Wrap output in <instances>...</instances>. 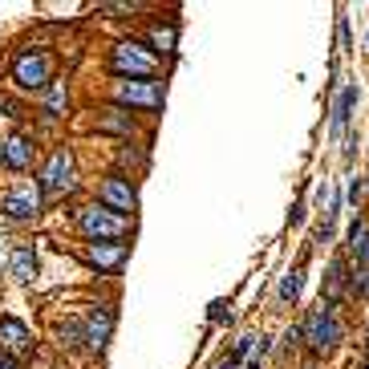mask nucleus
Returning a JSON list of instances; mask_svg holds the SVG:
<instances>
[{
	"mask_svg": "<svg viewBox=\"0 0 369 369\" xmlns=\"http://www.w3.org/2000/svg\"><path fill=\"white\" fill-rule=\"evenodd\" d=\"M175 45H178L175 25H154L151 29V53H154V57H158V53H163V57H171V53H175Z\"/></svg>",
	"mask_w": 369,
	"mask_h": 369,
	"instance_id": "obj_17",
	"label": "nucleus"
},
{
	"mask_svg": "<svg viewBox=\"0 0 369 369\" xmlns=\"http://www.w3.org/2000/svg\"><path fill=\"white\" fill-rule=\"evenodd\" d=\"M369 191V178H353V187H349V203H361Z\"/></svg>",
	"mask_w": 369,
	"mask_h": 369,
	"instance_id": "obj_24",
	"label": "nucleus"
},
{
	"mask_svg": "<svg viewBox=\"0 0 369 369\" xmlns=\"http://www.w3.org/2000/svg\"><path fill=\"white\" fill-rule=\"evenodd\" d=\"M110 333H114V313L110 308H93L86 320V345L93 349V353H102L106 345H110Z\"/></svg>",
	"mask_w": 369,
	"mask_h": 369,
	"instance_id": "obj_11",
	"label": "nucleus"
},
{
	"mask_svg": "<svg viewBox=\"0 0 369 369\" xmlns=\"http://www.w3.org/2000/svg\"><path fill=\"white\" fill-rule=\"evenodd\" d=\"M74 187H77V178H74V154L65 151V146H57V151L49 154V163L41 166L37 191L41 195H69Z\"/></svg>",
	"mask_w": 369,
	"mask_h": 369,
	"instance_id": "obj_4",
	"label": "nucleus"
},
{
	"mask_svg": "<svg viewBox=\"0 0 369 369\" xmlns=\"http://www.w3.org/2000/svg\"><path fill=\"white\" fill-rule=\"evenodd\" d=\"M357 86H345L341 93H337V102H333V134H345V126H349V118H353V106H357Z\"/></svg>",
	"mask_w": 369,
	"mask_h": 369,
	"instance_id": "obj_14",
	"label": "nucleus"
},
{
	"mask_svg": "<svg viewBox=\"0 0 369 369\" xmlns=\"http://www.w3.org/2000/svg\"><path fill=\"white\" fill-rule=\"evenodd\" d=\"M41 199L45 195L37 191V187H16V191L0 195V211L9 219H37L41 216Z\"/></svg>",
	"mask_w": 369,
	"mask_h": 369,
	"instance_id": "obj_9",
	"label": "nucleus"
},
{
	"mask_svg": "<svg viewBox=\"0 0 369 369\" xmlns=\"http://www.w3.org/2000/svg\"><path fill=\"white\" fill-rule=\"evenodd\" d=\"M77 228H81V236H86L89 243H106V240H122L126 236V219L122 216H114L110 207H81L77 211Z\"/></svg>",
	"mask_w": 369,
	"mask_h": 369,
	"instance_id": "obj_2",
	"label": "nucleus"
},
{
	"mask_svg": "<svg viewBox=\"0 0 369 369\" xmlns=\"http://www.w3.org/2000/svg\"><path fill=\"white\" fill-rule=\"evenodd\" d=\"M365 41H369V37H365Z\"/></svg>",
	"mask_w": 369,
	"mask_h": 369,
	"instance_id": "obj_31",
	"label": "nucleus"
},
{
	"mask_svg": "<svg viewBox=\"0 0 369 369\" xmlns=\"http://www.w3.org/2000/svg\"><path fill=\"white\" fill-rule=\"evenodd\" d=\"M349 248H353L357 264H361V268H369V228H365V236H361L357 243H349Z\"/></svg>",
	"mask_w": 369,
	"mask_h": 369,
	"instance_id": "obj_22",
	"label": "nucleus"
},
{
	"mask_svg": "<svg viewBox=\"0 0 369 369\" xmlns=\"http://www.w3.org/2000/svg\"><path fill=\"white\" fill-rule=\"evenodd\" d=\"M243 369H260V361H248V365H243Z\"/></svg>",
	"mask_w": 369,
	"mask_h": 369,
	"instance_id": "obj_29",
	"label": "nucleus"
},
{
	"mask_svg": "<svg viewBox=\"0 0 369 369\" xmlns=\"http://www.w3.org/2000/svg\"><path fill=\"white\" fill-rule=\"evenodd\" d=\"M349 288H353L357 296H369V268H357L353 276H349Z\"/></svg>",
	"mask_w": 369,
	"mask_h": 369,
	"instance_id": "obj_21",
	"label": "nucleus"
},
{
	"mask_svg": "<svg viewBox=\"0 0 369 369\" xmlns=\"http://www.w3.org/2000/svg\"><path fill=\"white\" fill-rule=\"evenodd\" d=\"M114 102L122 106H142V110H158L163 106V86L158 81H114Z\"/></svg>",
	"mask_w": 369,
	"mask_h": 369,
	"instance_id": "obj_8",
	"label": "nucleus"
},
{
	"mask_svg": "<svg viewBox=\"0 0 369 369\" xmlns=\"http://www.w3.org/2000/svg\"><path fill=\"white\" fill-rule=\"evenodd\" d=\"M49 74H53V61L45 53H21L13 61V81L21 89H49Z\"/></svg>",
	"mask_w": 369,
	"mask_h": 369,
	"instance_id": "obj_6",
	"label": "nucleus"
},
{
	"mask_svg": "<svg viewBox=\"0 0 369 369\" xmlns=\"http://www.w3.org/2000/svg\"><path fill=\"white\" fill-rule=\"evenodd\" d=\"M207 317H211V325H223V320H231V305H228V300H216Z\"/></svg>",
	"mask_w": 369,
	"mask_h": 369,
	"instance_id": "obj_23",
	"label": "nucleus"
},
{
	"mask_svg": "<svg viewBox=\"0 0 369 369\" xmlns=\"http://www.w3.org/2000/svg\"><path fill=\"white\" fill-rule=\"evenodd\" d=\"M216 369H236V357H223V361H219Z\"/></svg>",
	"mask_w": 369,
	"mask_h": 369,
	"instance_id": "obj_27",
	"label": "nucleus"
},
{
	"mask_svg": "<svg viewBox=\"0 0 369 369\" xmlns=\"http://www.w3.org/2000/svg\"><path fill=\"white\" fill-rule=\"evenodd\" d=\"M33 357V333L25 329V320L0 317V361H25Z\"/></svg>",
	"mask_w": 369,
	"mask_h": 369,
	"instance_id": "obj_5",
	"label": "nucleus"
},
{
	"mask_svg": "<svg viewBox=\"0 0 369 369\" xmlns=\"http://www.w3.org/2000/svg\"><path fill=\"white\" fill-rule=\"evenodd\" d=\"M0 369H21V365H13V361H0Z\"/></svg>",
	"mask_w": 369,
	"mask_h": 369,
	"instance_id": "obj_28",
	"label": "nucleus"
},
{
	"mask_svg": "<svg viewBox=\"0 0 369 369\" xmlns=\"http://www.w3.org/2000/svg\"><path fill=\"white\" fill-rule=\"evenodd\" d=\"M110 69L122 81H151L154 69H158V57L146 45H138V41H118L114 53H110Z\"/></svg>",
	"mask_w": 369,
	"mask_h": 369,
	"instance_id": "obj_1",
	"label": "nucleus"
},
{
	"mask_svg": "<svg viewBox=\"0 0 369 369\" xmlns=\"http://www.w3.org/2000/svg\"><path fill=\"white\" fill-rule=\"evenodd\" d=\"M45 118H65V106H69V89H65V81H49V89H45Z\"/></svg>",
	"mask_w": 369,
	"mask_h": 369,
	"instance_id": "obj_16",
	"label": "nucleus"
},
{
	"mask_svg": "<svg viewBox=\"0 0 369 369\" xmlns=\"http://www.w3.org/2000/svg\"><path fill=\"white\" fill-rule=\"evenodd\" d=\"M345 284H349V268H345V260H333L329 276H325V305L337 308V300H341Z\"/></svg>",
	"mask_w": 369,
	"mask_h": 369,
	"instance_id": "obj_15",
	"label": "nucleus"
},
{
	"mask_svg": "<svg viewBox=\"0 0 369 369\" xmlns=\"http://www.w3.org/2000/svg\"><path fill=\"white\" fill-rule=\"evenodd\" d=\"M98 130H110V134H134V118L114 106V110H106V114L98 118Z\"/></svg>",
	"mask_w": 369,
	"mask_h": 369,
	"instance_id": "obj_18",
	"label": "nucleus"
},
{
	"mask_svg": "<svg viewBox=\"0 0 369 369\" xmlns=\"http://www.w3.org/2000/svg\"><path fill=\"white\" fill-rule=\"evenodd\" d=\"M300 284H305V260H300L296 268H288V272H284V280H280V300H284V305L300 296Z\"/></svg>",
	"mask_w": 369,
	"mask_h": 369,
	"instance_id": "obj_19",
	"label": "nucleus"
},
{
	"mask_svg": "<svg viewBox=\"0 0 369 369\" xmlns=\"http://www.w3.org/2000/svg\"><path fill=\"white\" fill-rule=\"evenodd\" d=\"M337 37H341V49L345 53L353 49V41H349V21H345V16H337Z\"/></svg>",
	"mask_w": 369,
	"mask_h": 369,
	"instance_id": "obj_25",
	"label": "nucleus"
},
{
	"mask_svg": "<svg viewBox=\"0 0 369 369\" xmlns=\"http://www.w3.org/2000/svg\"><path fill=\"white\" fill-rule=\"evenodd\" d=\"M126 252H130V248H126L122 240H106V243H89V248H86V260L98 268V272H114V268H122Z\"/></svg>",
	"mask_w": 369,
	"mask_h": 369,
	"instance_id": "obj_10",
	"label": "nucleus"
},
{
	"mask_svg": "<svg viewBox=\"0 0 369 369\" xmlns=\"http://www.w3.org/2000/svg\"><path fill=\"white\" fill-rule=\"evenodd\" d=\"M308 369H313V365H308Z\"/></svg>",
	"mask_w": 369,
	"mask_h": 369,
	"instance_id": "obj_30",
	"label": "nucleus"
},
{
	"mask_svg": "<svg viewBox=\"0 0 369 369\" xmlns=\"http://www.w3.org/2000/svg\"><path fill=\"white\" fill-rule=\"evenodd\" d=\"M9 276L21 280V284H29L33 276H37V252H33L29 243H21V248L13 252V260H9Z\"/></svg>",
	"mask_w": 369,
	"mask_h": 369,
	"instance_id": "obj_13",
	"label": "nucleus"
},
{
	"mask_svg": "<svg viewBox=\"0 0 369 369\" xmlns=\"http://www.w3.org/2000/svg\"><path fill=\"white\" fill-rule=\"evenodd\" d=\"M0 146H4V166L9 171H29L33 166V138L29 134H13V138H4Z\"/></svg>",
	"mask_w": 369,
	"mask_h": 369,
	"instance_id": "obj_12",
	"label": "nucleus"
},
{
	"mask_svg": "<svg viewBox=\"0 0 369 369\" xmlns=\"http://www.w3.org/2000/svg\"><path fill=\"white\" fill-rule=\"evenodd\" d=\"M98 199H102V207H110V211H114V216H134V207H138V191H134V187H130V178L126 175H110L102 183V187H98Z\"/></svg>",
	"mask_w": 369,
	"mask_h": 369,
	"instance_id": "obj_7",
	"label": "nucleus"
},
{
	"mask_svg": "<svg viewBox=\"0 0 369 369\" xmlns=\"http://www.w3.org/2000/svg\"><path fill=\"white\" fill-rule=\"evenodd\" d=\"M252 349H256V337L248 333V337H240V341H236V353H231V357L240 361V357H243V353H252Z\"/></svg>",
	"mask_w": 369,
	"mask_h": 369,
	"instance_id": "obj_26",
	"label": "nucleus"
},
{
	"mask_svg": "<svg viewBox=\"0 0 369 369\" xmlns=\"http://www.w3.org/2000/svg\"><path fill=\"white\" fill-rule=\"evenodd\" d=\"M57 337H61L65 349H81V345H86V325H81V320H69V325L57 329Z\"/></svg>",
	"mask_w": 369,
	"mask_h": 369,
	"instance_id": "obj_20",
	"label": "nucleus"
},
{
	"mask_svg": "<svg viewBox=\"0 0 369 369\" xmlns=\"http://www.w3.org/2000/svg\"><path fill=\"white\" fill-rule=\"evenodd\" d=\"M300 329H305V341H308V349H313V353H329L333 345L341 341V320H337V308L325 305V300H320V308H313V313H308V320L300 325Z\"/></svg>",
	"mask_w": 369,
	"mask_h": 369,
	"instance_id": "obj_3",
	"label": "nucleus"
}]
</instances>
